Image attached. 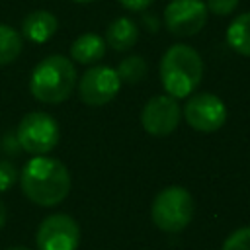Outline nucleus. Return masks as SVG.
Returning a JSON list of instances; mask_svg holds the SVG:
<instances>
[{"label":"nucleus","instance_id":"1","mask_svg":"<svg viewBox=\"0 0 250 250\" xmlns=\"http://www.w3.org/2000/svg\"><path fill=\"white\" fill-rule=\"evenodd\" d=\"M21 191L25 197L41 207L59 205L70 191L68 168L51 156H33L21 172Z\"/></svg>","mask_w":250,"mask_h":250},{"label":"nucleus","instance_id":"2","mask_svg":"<svg viewBox=\"0 0 250 250\" xmlns=\"http://www.w3.org/2000/svg\"><path fill=\"white\" fill-rule=\"evenodd\" d=\"M203 76V61L199 53L184 43L172 45L160 61V80L168 96L186 98L195 92Z\"/></svg>","mask_w":250,"mask_h":250},{"label":"nucleus","instance_id":"3","mask_svg":"<svg viewBox=\"0 0 250 250\" xmlns=\"http://www.w3.org/2000/svg\"><path fill=\"white\" fill-rule=\"evenodd\" d=\"M76 86V70L70 59L62 55L45 57L31 72L29 90L35 100L43 104L64 102Z\"/></svg>","mask_w":250,"mask_h":250},{"label":"nucleus","instance_id":"4","mask_svg":"<svg viewBox=\"0 0 250 250\" xmlns=\"http://www.w3.org/2000/svg\"><path fill=\"white\" fill-rule=\"evenodd\" d=\"M193 197L186 188L170 186L158 191L152 201L150 215L154 225L164 232H180L193 219Z\"/></svg>","mask_w":250,"mask_h":250},{"label":"nucleus","instance_id":"5","mask_svg":"<svg viewBox=\"0 0 250 250\" xmlns=\"http://www.w3.org/2000/svg\"><path fill=\"white\" fill-rule=\"evenodd\" d=\"M16 139L20 146L33 154L41 156L51 152L59 143V125L55 117H51L45 111H31L25 113L18 125Z\"/></svg>","mask_w":250,"mask_h":250},{"label":"nucleus","instance_id":"6","mask_svg":"<svg viewBox=\"0 0 250 250\" xmlns=\"http://www.w3.org/2000/svg\"><path fill=\"white\" fill-rule=\"evenodd\" d=\"M119 86L121 80L115 68L105 64H94L78 80V98L92 107L105 105L117 96Z\"/></svg>","mask_w":250,"mask_h":250},{"label":"nucleus","instance_id":"7","mask_svg":"<svg viewBox=\"0 0 250 250\" xmlns=\"http://www.w3.org/2000/svg\"><path fill=\"white\" fill-rule=\"evenodd\" d=\"M184 117L189 127L201 133H213L221 129L227 121V105L225 102L209 92L193 94L184 105Z\"/></svg>","mask_w":250,"mask_h":250},{"label":"nucleus","instance_id":"8","mask_svg":"<svg viewBox=\"0 0 250 250\" xmlns=\"http://www.w3.org/2000/svg\"><path fill=\"white\" fill-rule=\"evenodd\" d=\"M39 250H76L80 242L78 223L64 213L49 215L37 229Z\"/></svg>","mask_w":250,"mask_h":250},{"label":"nucleus","instance_id":"9","mask_svg":"<svg viewBox=\"0 0 250 250\" xmlns=\"http://www.w3.org/2000/svg\"><path fill=\"white\" fill-rule=\"evenodd\" d=\"M207 14L203 0H170L164 8V23L172 35L189 37L203 29Z\"/></svg>","mask_w":250,"mask_h":250},{"label":"nucleus","instance_id":"10","mask_svg":"<svg viewBox=\"0 0 250 250\" xmlns=\"http://www.w3.org/2000/svg\"><path fill=\"white\" fill-rule=\"evenodd\" d=\"M141 123L143 129L152 137L170 135L180 123V105L176 98L168 94L150 98L141 111Z\"/></svg>","mask_w":250,"mask_h":250},{"label":"nucleus","instance_id":"11","mask_svg":"<svg viewBox=\"0 0 250 250\" xmlns=\"http://www.w3.org/2000/svg\"><path fill=\"white\" fill-rule=\"evenodd\" d=\"M59 27L57 18L47 10H35L25 16L21 21V33L33 43H45L49 41Z\"/></svg>","mask_w":250,"mask_h":250},{"label":"nucleus","instance_id":"12","mask_svg":"<svg viewBox=\"0 0 250 250\" xmlns=\"http://www.w3.org/2000/svg\"><path fill=\"white\" fill-rule=\"evenodd\" d=\"M105 55V41L96 33H82L70 45V57L80 64H94Z\"/></svg>","mask_w":250,"mask_h":250},{"label":"nucleus","instance_id":"13","mask_svg":"<svg viewBox=\"0 0 250 250\" xmlns=\"http://www.w3.org/2000/svg\"><path fill=\"white\" fill-rule=\"evenodd\" d=\"M139 39L137 23L129 18L113 20L105 29V43L113 51H129Z\"/></svg>","mask_w":250,"mask_h":250},{"label":"nucleus","instance_id":"14","mask_svg":"<svg viewBox=\"0 0 250 250\" xmlns=\"http://www.w3.org/2000/svg\"><path fill=\"white\" fill-rule=\"evenodd\" d=\"M227 43L242 57H250V12L236 16L227 29Z\"/></svg>","mask_w":250,"mask_h":250},{"label":"nucleus","instance_id":"15","mask_svg":"<svg viewBox=\"0 0 250 250\" xmlns=\"http://www.w3.org/2000/svg\"><path fill=\"white\" fill-rule=\"evenodd\" d=\"M21 35L10 25L0 23V66L14 62L21 53Z\"/></svg>","mask_w":250,"mask_h":250},{"label":"nucleus","instance_id":"16","mask_svg":"<svg viewBox=\"0 0 250 250\" xmlns=\"http://www.w3.org/2000/svg\"><path fill=\"white\" fill-rule=\"evenodd\" d=\"M146 72V62L143 57L139 55H133V57H127L119 62L117 66V76L121 82H127V84H135L139 80H143Z\"/></svg>","mask_w":250,"mask_h":250},{"label":"nucleus","instance_id":"17","mask_svg":"<svg viewBox=\"0 0 250 250\" xmlns=\"http://www.w3.org/2000/svg\"><path fill=\"white\" fill-rule=\"evenodd\" d=\"M221 250H250V227L236 229L225 242Z\"/></svg>","mask_w":250,"mask_h":250},{"label":"nucleus","instance_id":"18","mask_svg":"<svg viewBox=\"0 0 250 250\" xmlns=\"http://www.w3.org/2000/svg\"><path fill=\"white\" fill-rule=\"evenodd\" d=\"M18 180V170L12 162L0 158V191L10 189Z\"/></svg>","mask_w":250,"mask_h":250},{"label":"nucleus","instance_id":"19","mask_svg":"<svg viewBox=\"0 0 250 250\" xmlns=\"http://www.w3.org/2000/svg\"><path fill=\"white\" fill-rule=\"evenodd\" d=\"M205 6L215 16H229V14H232L236 10L238 0H207Z\"/></svg>","mask_w":250,"mask_h":250},{"label":"nucleus","instance_id":"20","mask_svg":"<svg viewBox=\"0 0 250 250\" xmlns=\"http://www.w3.org/2000/svg\"><path fill=\"white\" fill-rule=\"evenodd\" d=\"M152 2L154 0H119V4L127 10H131V12H141V10L148 8Z\"/></svg>","mask_w":250,"mask_h":250},{"label":"nucleus","instance_id":"21","mask_svg":"<svg viewBox=\"0 0 250 250\" xmlns=\"http://www.w3.org/2000/svg\"><path fill=\"white\" fill-rule=\"evenodd\" d=\"M6 219H8V211H6L4 201L0 199V230H2V229H4V225H6Z\"/></svg>","mask_w":250,"mask_h":250},{"label":"nucleus","instance_id":"22","mask_svg":"<svg viewBox=\"0 0 250 250\" xmlns=\"http://www.w3.org/2000/svg\"><path fill=\"white\" fill-rule=\"evenodd\" d=\"M10 250H29V248H25V246H14V248H10Z\"/></svg>","mask_w":250,"mask_h":250},{"label":"nucleus","instance_id":"23","mask_svg":"<svg viewBox=\"0 0 250 250\" xmlns=\"http://www.w3.org/2000/svg\"><path fill=\"white\" fill-rule=\"evenodd\" d=\"M74 2H78V4H84V2H94V0H74Z\"/></svg>","mask_w":250,"mask_h":250}]
</instances>
